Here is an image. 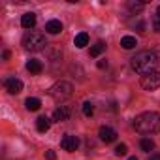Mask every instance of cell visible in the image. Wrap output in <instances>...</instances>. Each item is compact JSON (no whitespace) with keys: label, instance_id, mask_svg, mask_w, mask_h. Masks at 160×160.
I'll return each mask as SVG.
<instances>
[{"label":"cell","instance_id":"1","mask_svg":"<svg viewBox=\"0 0 160 160\" xmlns=\"http://www.w3.org/2000/svg\"><path fill=\"white\" fill-rule=\"evenodd\" d=\"M156 64H158V57H156V53H152V51H141V53H138L136 57L130 58L132 70L138 72V73H141V75L154 72Z\"/></svg>","mask_w":160,"mask_h":160},{"label":"cell","instance_id":"2","mask_svg":"<svg viewBox=\"0 0 160 160\" xmlns=\"http://www.w3.org/2000/svg\"><path fill=\"white\" fill-rule=\"evenodd\" d=\"M134 128L139 134H156L160 132V113L145 111L134 119Z\"/></svg>","mask_w":160,"mask_h":160},{"label":"cell","instance_id":"3","mask_svg":"<svg viewBox=\"0 0 160 160\" xmlns=\"http://www.w3.org/2000/svg\"><path fill=\"white\" fill-rule=\"evenodd\" d=\"M45 45H47L45 36L40 34V32H27L25 38H23V47H25L27 51H34V53H36V51L45 49Z\"/></svg>","mask_w":160,"mask_h":160},{"label":"cell","instance_id":"4","mask_svg":"<svg viewBox=\"0 0 160 160\" xmlns=\"http://www.w3.org/2000/svg\"><path fill=\"white\" fill-rule=\"evenodd\" d=\"M72 92H73V87H72V83H68V81H58V83H55V85L49 89V94H51L57 102H62V100L70 98Z\"/></svg>","mask_w":160,"mask_h":160},{"label":"cell","instance_id":"5","mask_svg":"<svg viewBox=\"0 0 160 160\" xmlns=\"http://www.w3.org/2000/svg\"><path fill=\"white\" fill-rule=\"evenodd\" d=\"M141 87L145 91H156L160 87V72H151V73H145L141 77Z\"/></svg>","mask_w":160,"mask_h":160},{"label":"cell","instance_id":"6","mask_svg":"<svg viewBox=\"0 0 160 160\" xmlns=\"http://www.w3.org/2000/svg\"><path fill=\"white\" fill-rule=\"evenodd\" d=\"M6 91L10 92V94H19L21 91H23V81L21 79H17V77H10V79H6Z\"/></svg>","mask_w":160,"mask_h":160},{"label":"cell","instance_id":"7","mask_svg":"<svg viewBox=\"0 0 160 160\" xmlns=\"http://www.w3.org/2000/svg\"><path fill=\"white\" fill-rule=\"evenodd\" d=\"M60 147L64 149V151H75L77 147H79V139L75 138V136H70V134H66L62 139H60Z\"/></svg>","mask_w":160,"mask_h":160},{"label":"cell","instance_id":"8","mask_svg":"<svg viewBox=\"0 0 160 160\" xmlns=\"http://www.w3.org/2000/svg\"><path fill=\"white\" fill-rule=\"evenodd\" d=\"M98 136H100V139L106 141V143H111V141L117 139V132H115L113 128H109V126H102L100 132H98Z\"/></svg>","mask_w":160,"mask_h":160},{"label":"cell","instance_id":"9","mask_svg":"<svg viewBox=\"0 0 160 160\" xmlns=\"http://www.w3.org/2000/svg\"><path fill=\"white\" fill-rule=\"evenodd\" d=\"M53 119H55L57 122H64V121H68V119H70V108H66V106L57 108L55 113H53Z\"/></svg>","mask_w":160,"mask_h":160},{"label":"cell","instance_id":"10","mask_svg":"<svg viewBox=\"0 0 160 160\" xmlns=\"http://www.w3.org/2000/svg\"><path fill=\"white\" fill-rule=\"evenodd\" d=\"M45 32H49V34H58V32H62V23L57 21V19L47 21V25H45Z\"/></svg>","mask_w":160,"mask_h":160},{"label":"cell","instance_id":"11","mask_svg":"<svg viewBox=\"0 0 160 160\" xmlns=\"http://www.w3.org/2000/svg\"><path fill=\"white\" fill-rule=\"evenodd\" d=\"M27 70H28L30 73L38 75V73H42V70H43V64H42L40 60H36V58H30V60L27 62Z\"/></svg>","mask_w":160,"mask_h":160},{"label":"cell","instance_id":"12","mask_svg":"<svg viewBox=\"0 0 160 160\" xmlns=\"http://www.w3.org/2000/svg\"><path fill=\"white\" fill-rule=\"evenodd\" d=\"M73 45L79 47V49H83L85 45H89V34H87V32H79V34L73 38Z\"/></svg>","mask_w":160,"mask_h":160},{"label":"cell","instance_id":"13","mask_svg":"<svg viewBox=\"0 0 160 160\" xmlns=\"http://www.w3.org/2000/svg\"><path fill=\"white\" fill-rule=\"evenodd\" d=\"M21 25H23V28H32L36 25V15L34 13H25L21 17Z\"/></svg>","mask_w":160,"mask_h":160},{"label":"cell","instance_id":"14","mask_svg":"<svg viewBox=\"0 0 160 160\" xmlns=\"http://www.w3.org/2000/svg\"><path fill=\"white\" fill-rule=\"evenodd\" d=\"M49 126H51V121H49L47 117H38V119H36V128H38V132H47Z\"/></svg>","mask_w":160,"mask_h":160},{"label":"cell","instance_id":"15","mask_svg":"<svg viewBox=\"0 0 160 160\" xmlns=\"http://www.w3.org/2000/svg\"><path fill=\"white\" fill-rule=\"evenodd\" d=\"M121 45H122V49H134V47L138 45V42H136L134 36H124V38L121 40Z\"/></svg>","mask_w":160,"mask_h":160},{"label":"cell","instance_id":"16","mask_svg":"<svg viewBox=\"0 0 160 160\" xmlns=\"http://www.w3.org/2000/svg\"><path fill=\"white\" fill-rule=\"evenodd\" d=\"M104 51H106V43H104V42H96V43L91 47V57H100Z\"/></svg>","mask_w":160,"mask_h":160},{"label":"cell","instance_id":"17","mask_svg":"<svg viewBox=\"0 0 160 160\" xmlns=\"http://www.w3.org/2000/svg\"><path fill=\"white\" fill-rule=\"evenodd\" d=\"M25 106H27V109H28V111H38V109L42 108V102H40L38 98H27Z\"/></svg>","mask_w":160,"mask_h":160},{"label":"cell","instance_id":"18","mask_svg":"<svg viewBox=\"0 0 160 160\" xmlns=\"http://www.w3.org/2000/svg\"><path fill=\"white\" fill-rule=\"evenodd\" d=\"M139 145H141V149H143L145 152H149V151H152V149H154V141H152V139H149V138H143V139L139 141Z\"/></svg>","mask_w":160,"mask_h":160},{"label":"cell","instance_id":"19","mask_svg":"<svg viewBox=\"0 0 160 160\" xmlns=\"http://www.w3.org/2000/svg\"><path fill=\"white\" fill-rule=\"evenodd\" d=\"M92 113H94V104L92 102H85L83 104V115L85 117H91Z\"/></svg>","mask_w":160,"mask_h":160},{"label":"cell","instance_id":"20","mask_svg":"<svg viewBox=\"0 0 160 160\" xmlns=\"http://www.w3.org/2000/svg\"><path fill=\"white\" fill-rule=\"evenodd\" d=\"M143 6H145V2H128V8H130L132 12H141Z\"/></svg>","mask_w":160,"mask_h":160},{"label":"cell","instance_id":"21","mask_svg":"<svg viewBox=\"0 0 160 160\" xmlns=\"http://www.w3.org/2000/svg\"><path fill=\"white\" fill-rule=\"evenodd\" d=\"M126 151H128V147H126L124 143H119V145L115 147V154H117V156H124Z\"/></svg>","mask_w":160,"mask_h":160},{"label":"cell","instance_id":"22","mask_svg":"<svg viewBox=\"0 0 160 160\" xmlns=\"http://www.w3.org/2000/svg\"><path fill=\"white\" fill-rule=\"evenodd\" d=\"M45 158H47V160H57L55 151H51V149H49V151H45Z\"/></svg>","mask_w":160,"mask_h":160},{"label":"cell","instance_id":"23","mask_svg":"<svg viewBox=\"0 0 160 160\" xmlns=\"http://www.w3.org/2000/svg\"><path fill=\"white\" fill-rule=\"evenodd\" d=\"M152 28H154V32H160V17H154V21H152Z\"/></svg>","mask_w":160,"mask_h":160},{"label":"cell","instance_id":"24","mask_svg":"<svg viewBox=\"0 0 160 160\" xmlns=\"http://www.w3.org/2000/svg\"><path fill=\"white\" fill-rule=\"evenodd\" d=\"M98 68H100V70L108 68V60H98Z\"/></svg>","mask_w":160,"mask_h":160},{"label":"cell","instance_id":"25","mask_svg":"<svg viewBox=\"0 0 160 160\" xmlns=\"http://www.w3.org/2000/svg\"><path fill=\"white\" fill-rule=\"evenodd\" d=\"M149 160H160V154H151V158Z\"/></svg>","mask_w":160,"mask_h":160},{"label":"cell","instance_id":"26","mask_svg":"<svg viewBox=\"0 0 160 160\" xmlns=\"http://www.w3.org/2000/svg\"><path fill=\"white\" fill-rule=\"evenodd\" d=\"M128 160H138V158H136V156H130V158H128Z\"/></svg>","mask_w":160,"mask_h":160},{"label":"cell","instance_id":"27","mask_svg":"<svg viewBox=\"0 0 160 160\" xmlns=\"http://www.w3.org/2000/svg\"><path fill=\"white\" fill-rule=\"evenodd\" d=\"M156 13H158V17H160V6H158V10H156Z\"/></svg>","mask_w":160,"mask_h":160}]
</instances>
